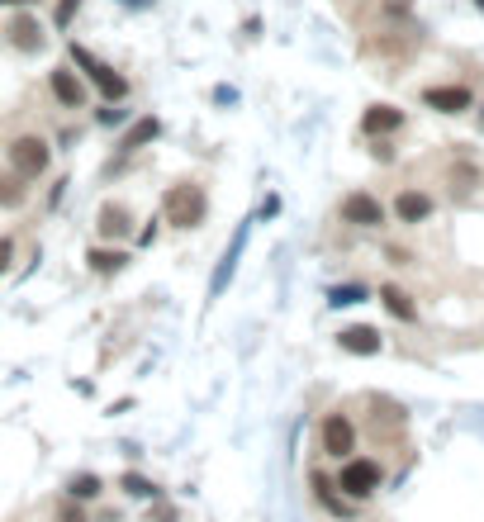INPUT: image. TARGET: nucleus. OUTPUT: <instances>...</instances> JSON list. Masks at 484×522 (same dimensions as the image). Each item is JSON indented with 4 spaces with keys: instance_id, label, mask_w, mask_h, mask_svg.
Returning a JSON list of instances; mask_svg holds the SVG:
<instances>
[{
    "instance_id": "nucleus-5",
    "label": "nucleus",
    "mask_w": 484,
    "mask_h": 522,
    "mask_svg": "<svg viewBox=\"0 0 484 522\" xmlns=\"http://www.w3.org/2000/svg\"><path fill=\"white\" fill-rule=\"evenodd\" d=\"M72 62H76V67H86V76L95 81V86H100V95L110 100V104L129 95V81H123V76H119L114 67H104V62H95V57L86 53V48H76V44H72Z\"/></svg>"
},
{
    "instance_id": "nucleus-24",
    "label": "nucleus",
    "mask_w": 484,
    "mask_h": 522,
    "mask_svg": "<svg viewBox=\"0 0 484 522\" xmlns=\"http://www.w3.org/2000/svg\"><path fill=\"white\" fill-rule=\"evenodd\" d=\"M76 5H81V0H57V25L62 29H67V19L76 15Z\"/></svg>"
},
{
    "instance_id": "nucleus-11",
    "label": "nucleus",
    "mask_w": 484,
    "mask_h": 522,
    "mask_svg": "<svg viewBox=\"0 0 484 522\" xmlns=\"http://www.w3.org/2000/svg\"><path fill=\"white\" fill-rule=\"evenodd\" d=\"M95 228H100V238H129V233H133V214H129V204H100Z\"/></svg>"
},
{
    "instance_id": "nucleus-27",
    "label": "nucleus",
    "mask_w": 484,
    "mask_h": 522,
    "mask_svg": "<svg viewBox=\"0 0 484 522\" xmlns=\"http://www.w3.org/2000/svg\"><path fill=\"white\" fill-rule=\"evenodd\" d=\"M0 5H34V0H0Z\"/></svg>"
},
{
    "instance_id": "nucleus-19",
    "label": "nucleus",
    "mask_w": 484,
    "mask_h": 522,
    "mask_svg": "<svg viewBox=\"0 0 484 522\" xmlns=\"http://www.w3.org/2000/svg\"><path fill=\"white\" fill-rule=\"evenodd\" d=\"M119 489L129 494V498H147V504L157 498V485H153L147 475H138V470H129V475H123V479H119Z\"/></svg>"
},
{
    "instance_id": "nucleus-14",
    "label": "nucleus",
    "mask_w": 484,
    "mask_h": 522,
    "mask_svg": "<svg viewBox=\"0 0 484 522\" xmlns=\"http://www.w3.org/2000/svg\"><path fill=\"white\" fill-rule=\"evenodd\" d=\"M380 304L394 313L399 323H413V319H418V304H413V295H409V290H399V285H380Z\"/></svg>"
},
{
    "instance_id": "nucleus-15",
    "label": "nucleus",
    "mask_w": 484,
    "mask_h": 522,
    "mask_svg": "<svg viewBox=\"0 0 484 522\" xmlns=\"http://www.w3.org/2000/svg\"><path fill=\"white\" fill-rule=\"evenodd\" d=\"M91 271L95 276H114V271H123V261H129V252H119V247H91L86 252Z\"/></svg>"
},
{
    "instance_id": "nucleus-10",
    "label": "nucleus",
    "mask_w": 484,
    "mask_h": 522,
    "mask_svg": "<svg viewBox=\"0 0 484 522\" xmlns=\"http://www.w3.org/2000/svg\"><path fill=\"white\" fill-rule=\"evenodd\" d=\"M432 195L428 191H399V200H394V219L399 223H423V219H432Z\"/></svg>"
},
{
    "instance_id": "nucleus-3",
    "label": "nucleus",
    "mask_w": 484,
    "mask_h": 522,
    "mask_svg": "<svg viewBox=\"0 0 484 522\" xmlns=\"http://www.w3.org/2000/svg\"><path fill=\"white\" fill-rule=\"evenodd\" d=\"M5 162H10L15 176L38 181V176L48 172V162H53V148H48V138H38V133H19L5 148Z\"/></svg>"
},
{
    "instance_id": "nucleus-25",
    "label": "nucleus",
    "mask_w": 484,
    "mask_h": 522,
    "mask_svg": "<svg viewBox=\"0 0 484 522\" xmlns=\"http://www.w3.org/2000/svg\"><path fill=\"white\" fill-rule=\"evenodd\" d=\"M413 10V0H385V15H394V19H404Z\"/></svg>"
},
{
    "instance_id": "nucleus-28",
    "label": "nucleus",
    "mask_w": 484,
    "mask_h": 522,
    "mask_svg": "<svg viewBox=\"0 0 484 522\" xmlns=\"http://www.w3.org/2000/svg\"><path fill=\"white\" fill-rule=\"evenodd\" d=\"M475 5H479V15H484V0H475Z\"/></svg>"
},
{
    "instance_id": "nucleus-2",
    "label": "nucleus",
    "mask_w": 484,
    "mask_h": 522,
    "mask_svg": "<svg viewBox=\"0 0 484 522\" xmlns=\"http://www.w3.org/2000/svg\"><path fill=\"white\" fill-rule=\"evenodd\" d=\"M347 498H370L375 489L385 485V466L375 461V456H347L342 461V470H338V479H332Z\"/></svg>"
},
{
    "instance_id": "nucleus-22",
    "label": "nucleus",
    "mask_w": 484,
    "mask_h": 522,
    "mask_svg": "<svg viewBox=\"0 0 484 522\" xmlns=\"http://www.w3.org/2000/svg\"><path fill=\"white\" fill-rule=\"evenodd\" d=\"M147 522H181V513H176V504H166V498L157 494L153 504H147Z\"/></svg>"
},
{
    "instance_id": "nucleus-6",
    "label": "nucleus",
    "mask_w": 484,
    "mask_h": 522,
    "mask_svg": "<svg viewBox=\"0 0 484 522\" xmlns=\"http://www.w3.org/2000/svg\"><path fill=\"white\" fill-rule=\"evenodd\" d=\"M338 214H342V223H351V228H380V223H385V204L375 200L370 191H351V195H342Z\"/></svg>"
},
{
    "instance_id": "nucleus-9",
    "label": "nucleus",
    "mask_w": 484,
    "mask_h": 522,
    "mask_svg": "<svg viewBox=\"0 0 484 522\" xmlns=\"http://www.w3.org/2000/svg\"><path fill=\"white\" fill-rule=\"evenodd\" d=\"M48 86H53L62 110H81V104H86V86H81V76L72 67H53L48 72Z\"/></svg>"
},
{
    "instance_id": "nucleus-18",
    "label": "nucleus",
    "mask_w": 484,
    "mask_h": 522,
    "mask_svg": "<svg viewBox=\"0 0 484 522\" xmlns=\"http://www.w3.org/2000/svg\"><path fill=\"white\" fill-rule=\"evenodd\" d=\"M25 200H29V181L25 176H15V172L0 176V209H19Z\"/></svg>"
},
{
    "instance_id": "nucleus-7",
    "label": "nucleus",
    "mask_w": 484,
    "mask_h": 522,
    "mask_svg": "<svg viewBox=\"0 0 484 522\" xmlns=\"http://www.w3.org/2000/svg\"><path fill=\"white\" fill-rule=\"evenodd\" d=\"M338 347L347 357H380L385 338H380V328H370V323H351V328L338 332Z\"/></svg>"
},
{
    "instance_id": "nucleus-20",
    "label": "nucleus",
    "mask_w": 484,
    "mask_h": 522,
    "mask_svg": "<svg viewBox=\"0 0 484 522\" xmlns=\"http://www.w3.org/2000/svg\"><path fill=\"white\" fill-rule=\"evenodd\" d=\"M313 489H319V504L332 508V513H342V498H338V485H332L328 475H313Z\"/></svg>"
},
{
    "instance_id": "nucleus-17",
    "label": "nucleus",
    "mask_w": 484,
    "mask_h": 522,
    "mask_svg": "<svg viewBox=\"0 0 484 522\" xmlns=\"http://www.w3.org/2000/svg\"><path fill=\"white\" fill-rule=\"evenodd\" d=\"M157 133H162V123H157L153 114H147V119H138V123H133V129H129V133H123V138H119V153H138V148H143V143H153Z\"/></svg>"
},
{
    "instance_id": "nucleus-1",
    "label": "nucleus",
    "mask_w": 484,
    "mask_h": 522,
    "mask_svg": "<svg viewBox=\"0 0 484 522\" xmlns=\"http://www.w3.org/2000/svg\"><path fill=\"white\" fill-rule=\"evenodd\" d=\"M204 214H209V195H204V185H195V181L172 185L166 200H162V219L172 228H200Z\"/></svg>"
},
{
    "instance_id": "nucleus-8",
    "label": "nucleus",
    "mask_w": 484,
    "mask_h": 522,
    "mask_svg": "<svg viewBox=\"0 0 484 522\" xmlns=\"http://www.w3.org/2000/svg\"><path fill=\"white\" fill-rule=\"evenodd\" d=\"M423 104H428V110H437V114H466L470 104H475V95H470V86H428Z\"/></svg>"
},
{
    "instance_id": "nucleus-13",
    "label": "nucleus",
    "mask_w": 484,
    "mask_h": 522,
    "mask_svg": "<svg viewBox=\"0 0 484 522\" xmlns=\"http://www.w3.org/2000/svg\"><path fill=\"white\" fill-rule=\"evenodd\" d=\"M10 44L19 48V53H38L48 44V34H44V25H38L34 15H19L15 25H10Z\"/></svg>"
},
{
    "instance_id": "nucleus-23",
    "label": "nucleus",
    "mask_w": 484,
    "mask_h": 522,
    "mask_svg": "<svg viewBox=\"0 0 484 522\" xmlns=\"http://www.w3.org/2000/svg\"><path fill=\"white\" fill-rule=\"evenodd\" d=\"M53 522H91V517H86V508H81L76 498H67V504H57Z\"/></svg>"
},
{
    "instance_id": "nucleus-4",
    "label": "nucleus",
    "mask_w": 484,
    "mask_h": 522,
    "mask_svg": "<svg viewBox=\"0 0 484 522\" xmlns=\"http://www.w3.org/2000/svg\"><path fill=\"white\" fill-rule=\"evenodd\" d=\"M319 442H323V456H332V461H347V456H356V423H351L347 413H328Z\"/></svg>"
},
{
    "instance_id": "nucleus-12",
    "label": "nucleus",
    "mask_w": 484,
    "mask_h": 522,
    "mask_svg": "<svg viewBox=\"0 0 484 522\" xmlns=\"http://www.w3.org/2000/svg\"><path fill=\"white\" fill-rule=\"evenodd\" d=\"M361 129L370 138H385L394 129H404V110H394V104H370V110L361 114Z\"/></svg>"
},
{
    "instance_id": "nucleus-26",
    "label": "nucleus",
    "mask_w": 484,
    "mask_h": 522,
    "mask_svg": "<svg viewBox=\"0 0 484 522\" xmlns=\"http://www.w3.org/2000/svg\"><path fill=\"white\" fill-rule=\"evenodd\" d=\"M10 257H15V242H10V238H0V276L10 271Z\"/></svg>"
},
{
    "instance_id": "nucleus-16",
    "label": "nucleus",
    "mask_w": 484,
    "mask_h": 522,
    "mask_svg": "<svg viewBox=\"0 0 484 522\" xmlns=\"http://www.w3.org/2000/svg\"><path fill=\"white\" fill-rule=\"evenodd\" d=\"M100 494H104V479L91 475V470H81V475L67 479V498H76V504H91V498H100Z\"/></svg>"
},
{
    "instance_id": "nucleus-21",
    "label": "nucleus",
    "mask_w": 484,
    "mask_h": 522,
    "mask_svg": "<svg viewBox=\"0 0 484 522\" xmlns=\"http://www.w3.org/2000/svg\"><path fill=\"white\" fill-rule=\"evenodd\" d=\"M361 300H366V290H361V285H338V290L328 295L332 309H347V304H361Z\"/></svg>"
}]
</instances>
